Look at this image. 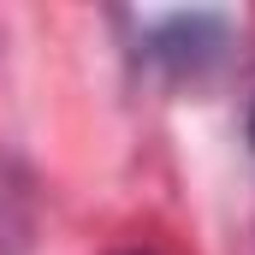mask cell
<instances>
[{"label": "cell", "instance_id": "6da1fadb", "mask_svg": "<svg viewBox=\"0 0 255 255\" xmlns=\"http://www.w3.org/2000/svg\"><path fill=\"white\" fill-rule=\"evenodd\" d=\"M142 36H148V60L172 65V71H190L196 60H208L226 36V18L220 12H148L142 18Z\"/></svg>", "mask_w": 255, "mask_h": 255}]
</instances>
